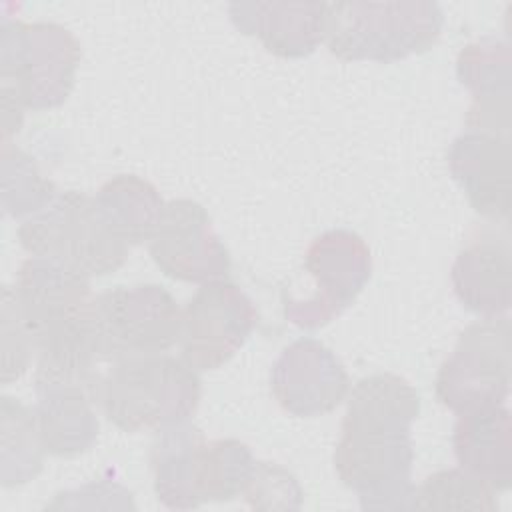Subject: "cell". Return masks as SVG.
<instances>
[{"instance_id": "obj_7", "label": "cell", "mask_w": 512, "mask_h": 512, "mask_svg": "<svg viewBox=\"0 0 512 512\" xmlns=\"http://www.w3.org/2000/svg\"><path fill=\"white\" fill-rule=\"evenodd\" d=\"M436 398L454 414L502 406L510 390V322L484 318L458 336L434 382Z\"/></svg>"}, {"instance_id": "obj_19", "label": "cell", "mask_w": 512, "mask_h": 512, "mask_svg": "<svg viewBox=\"0 0 512 512\" xmlns=\"http://www.w3.org/2000/svg\"><path fill=\"white\" fill-rule=\"evenodd\" d=\"M206 438L190 420L156 430L150 448L154 492L172 510H192L202 506L198 484L206 448Z\"/></svg>"}, {"instance_id": "obj_16", "label": "cell", "mask_w": 512, "mask_h": 512, "mask_svg": "<svg viewBox=\"0 0 512 512\" xmlns=\"http://www.w3.org/2000/svg\"><path fill=\"white\" fill-rule=\"evenodd\" d=\"M230 22L280 58H302L324 42L326 2H232Z\"/></svg>"}, {"instance_id": "obj_13", "label": "cell", "mask_w": 512, "mask_h": 512, "mask_svg": "<svg viewBox=\"0 0 512 512\" xmlns=\"http://www.w3.org/2000/svg\"><path fill=\"white\" fill-rule=\"evenodd\" d=\"M102 380L34 374V416L46 454L72 458L86 452L98 438V404Z\"/></svg>"}, {"instance_id": "obj_20", "label": "cell", "mask_w": 512, "mask_h": 512, "mask_svg": "<svg viewBox=\"0 0 512 512\" xmlns=\"http://www.w3.org/2000/svg\"><path fill=\"white\" fill-rule=\"evenodd\" d=\"M94 202L110 230L130 248L150 240L166 204L148 180L134 174L106 180Z\"/></svg>"}, {"instance_id": "obj_4", "label": "cell", "mask_w": 512, "mask_h": 512, "mask_svg": "<svg viewBox=\"0 0 512 512\" xmlns=\"http://www.w3.org/2000/svg\"><path fill=\"white\" fill-rule=\"evenodd\" d=\"M442 24V8L430 0L326 2L324 44L340 60L390 64L432 48Z\"/></svg>"}, {"instance_id": "obj_6", "label": "cell", "mask_w": 512, "mask_h": 512, "mask_svg": "<svg viewBox=\"0 0 512 512\" xmlns=\"http://www.w3.org/2000/svg\"><path fill=\"white\" fill-rule=\"evenodd\" d=\"M18 240L32 258L50 260L84 278L116 272L130 252L102 218L94 196L78 190L60 192L46 208L26 218Z\"/></svg>"}, {"instance_id": "obj_12", "label": "cell", "mask_w": 512, "mask_h": 512, "mask_svg": "<svg viewBox=\"0 0 512 512\" xmlns=\"http://www.w3.org/2000/svg\"><path fill=\"white\" fill-rule=\"evenodd\" d=\"M270 390L290 416L314 418L346 400L350 378L328 346L316 338H300L288 344L272 364Z\"/></svg>"}, {"instance_id": "obj_8", "label": "cell", "mask_w": 512, "mask_h": 512, "mask_svg": "<svg viewBox=\"0 0 512 512\" xmlns=\"http://www.w3.org/2000/svg\"><path fill=\"white\" fill-rule=\"evenodd\" d=\"M98 334L106 362L162 354L180 342L182 308L158 284L114 286L96 296Z\"/></svg>"}, {"instance_id": "obj_15", "label": "cell", "mask_w": 512, "mask_h": 512, "mask_svg": "<svg viewBox=\"0 0 512 512\" xmlns=\"http://www.w3.org/2000/svg\"><path fill=\"white\" fill-rule=\"evenodd\" d=\"M450 282L460 304L484 318L504 316L512 304V254L508 236L480 230L458 252Z\"/></svg>"}, {"instance_id": "obj_25", "label": "cell", "mask_w": 512, "mask_h": 512, "mask_svg": "<svg viewBox=\"0 0 512 512\" xmlns=\"http://www.w3.org/2000/svg\"><path fill=\"white\" fill-rule=\"evenodd\" d=\"M240 496L256 510H298L304 492L286 468L256 460Z\"/></svg>"}, {"instance_id": "obj_10", "label": "cell", "mask_w": 512, "mask_h": 512, "mask_svg": "<svg viewBox=\"0 0 512 512\" xmlns=\"http://www.w3.org/2000/svg\"><path fill=\"white\" fill-rule=\"evenodd\" d=\"M256 324V306L240 286L202 284L182 310V360L196 372L216 370L246 344Z\"/></svg>"}, {"instance_id": "obj_24", "label": "cell", "mask_w": 512, "mask_h": 512, "mask_svg": "<svg viewBox=\"0 0 512 512\" xmlns=\"http://www.w3.org/2000/svg\"><path fill=\"white\" fill-rule=\"evenodd\" d=\"M496 492L464 468H448L430 474L414 488L412 508L416 510H480L498 508Z\"/></svg>"}, {"instance_id": "obj_11", "label": "cell", "mask_w": 512, "mask_h": 512, "mask_svg": "<svg viewBox=\"0 0 512 512\" xmlns=\"http://www.w3.org/2000/svg\"><path fill=\"white\" fill-rule=\"evenodd\" d=\"M148 252L162 274L180 282L226 280L232 270L228 248L216 234L206 208L190 198L164 204L148 240Z\"/></svg>"}, {"instance_id": "obj_2", "label": "cell", "mask_w": 512, "mask_h": 512, "mask_svg": "<svg viewBox=\"0 0 512 512\" xmlns=\"http://www.w3.org/2000/svg\"><path fill=\"white\" fill-rule=\"evenodd\" d=\"M12 288L34 344L36 370L100 380V366L108 362L100 346L96 296L88 278L30 256L22 262Z\"/></svg>"}, {"instance_id": "obj_14", "label": "cell", "mask_w": 512, "mask_h": 512, "mask_svg": "<svg viewBox=\"0 0 512 512\" xmlns=\"http://www.w3.org/2000/svg\"><path fill=\"white\" fill-rule=\"evenodd\" d=\"M448 168L470 206L492 222L510 216V140L508 136L466 130L448 150Z\"/></svg>"}, {"instance_id": "obj_3", "label": "cell", "mask_w": 512, "mask_h": 512, "mask_svg": "<svg viewBox=\"0 0 512 512\" xmlns=\"http://www.w3.org/2000/svg\"><path fill=\"white\" fill-rule=\"evenodd\" d=\"M198 372L170 354L124 356L102 374L98 404L124 432L158 430L190 420L200 404Z\"/></svg>"}, {"instance_id": "obj_5", "label": "cell", "mask_w": 512, "mask_h": 512, "mask_svg": "<svg viewBox=\"0 0 512 512\" xmlns=\"http://www.w3.org/2000/svg\"><path fill=\"white\" fill-rule=\"evenodd\" d=\"M82 50L76 36L54 22L8 16L0 28V96L22 110H48L74 88Z\"/></svg>"}, {"instance_id": "obj_18", "label": "cell", "mask_w": 512, "mask_h": 512, "mask_svg": "<svg viewBox=\"0 0 512 512\" xmlns=\"http://www.w3.org/2000/svg\"><path fill=\"white\" fill-rule=\"evenodd\" d=\"M452 448L460 468L486 482L494 492L510 488V410L504 404L458 414L452 430Z\"/></svg>"}, {"instance_id": "obj_17", "label": "cell", "mask_w": 512, "mask_h": 512, "mask_svg": "<svg viewBox=\"0 0 512 512\" xmlns=\"http://www.w3.org/2000/svg\"><path fill=\"white\" fill-rule=\"evenodd\" d=\"M456 74L472 96L466 114L468 130L508 136L512 96L508 44L494 36L466 44L458 54Z\"/></svg>"}, {"instance_id": "obj_23", "label": "cell", "mask_w": 512, "mask_h": 512, "mask_svg": "<svg viewBox=\"0 0 512 512\" xmlns=\"http://www.w3.org/2000/svg\"><path fill=\"white\" fill-rule=\"evenodd\" d=\"M254 462L250 448L240 440H208L200 470V502H226L240 496Z\"/></svg>"}, {"instance_id": "obj_1", "label": "cell", "mask_w": 512, "mask_h": 512, "mask_svg": "<svg viewBox=\"0 0 512 512\" xmlns=\"http://www.w3.org/2000/svg\"><path fill=\"white\" fill-rule=\"evenodd\" d=\"M418 412L416 388L390 372L364 376L348 392L334 470L362 510L412 508L410 426Z\"/></svg>"}, {"instance_id": "obj_9", "label": "cell", "mask_w": 512, "mask_h": 512, "mask_svg": "<svg viewBox=\"0 0 512 512\" xmlns=\"http://www.w3.org/2000/svg\"><path fill=\"white\" fill-rule=\"evenodd\" d=\"M304 268L316 290L306 300L284 296V318L298 328L314 330L332 322L358 298L370 280L372 258L356 232L336 228L310 242Z\"/></svg>"}, {"instance_id": "obj_22", "label": "cell", "mask_w": 512, "mask_h": 512, "mask_svg": "<svg viewBox=\"0 0 512 512\" xmlns=\"http://www.w3.org/2000/svg\"><path fill=\"white\" fill-rule=\"evenodd\" d=\"M2 206L12 218H24L46 208L58 194L56 186L44 178L36 162L20 148L2 142Z\"/></svg>"}, {"instance_id": "obj_21", "label": "cell", "mask_w": 512, "mask_h": 512, "mask_svg": "<svg viewBox=\"0 0 512 512\" xmlns=\"http://www.w3.org/2000/svg\"><path fill=\"white\" fill-rule=\"evenodd\" d=\"M0 482L4 488L34 480L42 466L46 448L40 438L34 408L12 396L0 398Z\"/></svg>"}, {"instance_id": "obj_26", "label": "cell", "mask_w": 512, "mask_h": 512, "mask_svg": "<svg viewBox=\"0 0 512 512\" xmlns=\"http://www.w3.org/2000/svg\"><path fill=\"white\" fill-rule=\"evenodd\" d=\"M0 336H2V384L6 386L12 380H18L26 372L34 356V344L20 316L12 286L2 288Z\"/></svg>"}]
</instances>
